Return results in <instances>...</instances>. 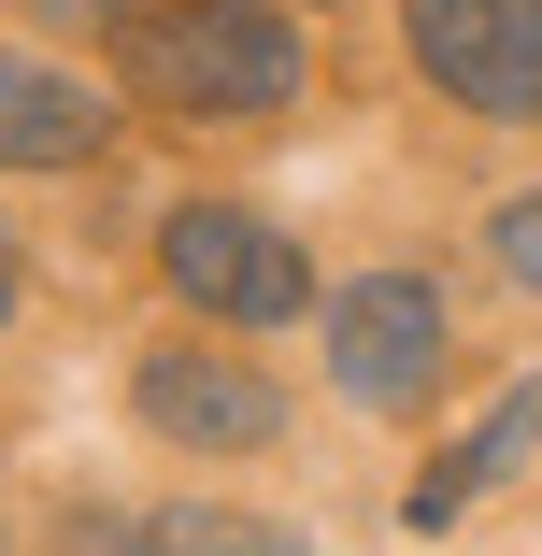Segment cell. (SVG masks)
Listing matches in <instances>:
<instances>
[{"mask_svg": "<svg viewBox=\"0 0 542 556\" xmlns=\"http://www.w3.org/2000/svg\"><path fill=\"white\" fill-rule=\"evenodd\" d=\"M129 86L157 115H286L300 100V29L272 0H143L129 15Z\"/></svg>", "mask_w": 542, "mask_h": 556, "instance_id": "cell-1", "label": "cell"}, {"mask_svg": "<svg viewBox=\"0 0 542 556\" xmlns=\"http://www.w3.org/2000/svg\"><path fill=\"white\" fill-rule=\"evenodd\" d=\"M157 271H172V300H200L214 328H286V314H314L300 243L272 229V214H243V200H172V214H157Z\"/></svg>", "mask_w": 542, "mask_h": 556, "instance_id": "cell-2", "label": "cell"}, {"mask_svg": "<svg viewBox=\"0 0 542 556\" xmlns=\"http://www.w3.org/2000/svg\"><path fill=\"white\" fill-rule=\"evenodd\" d=\"M414 72L486 129H542V0H400Z\"/></svg>", "mask_w": 542, "mask_h": 556, "instance_id": "cell-3", "label": "cell"}, {"mask_svg": "<svg viewBox=\"0 0 542 556\" xmlns=\"http://www.w3.org/2000/svg\"><path fill=\"white\" fill-rule=\"evenodd\" d=\"M329 386L357 414H414L428 386H443V286L428 271H357L329 300Z\"/></svg>", "mask_w": 542, "mask_h": 556, "instance_id": "cell-4", "label": "cell"}, {"mask_svg": "<svg viewBox=\"0 0 542 556\" xmlns=\"http://www.w3.org/2000/svg\"><path fill=\"white\" fill-rule=\"evenodd\" d=\"M129 400H143V428L157 442H200V457H257V442H286V386L257 371V357H214V343H157L143 371H129Z\"/></svg>", "mask_w": 542, "mask_h": 556, "instance_id": "cell-5", "label": "cell"}, {"mask_svg": "<svg viewBox=\"0 0 542 556\" xmlns=\"http://www.w3.org/2000/svg\"><path fill=\"white\" fill-rule=\"evenodd\" d=\"M115 143V100L43 72V58H0V172H86Z\"/></svg>", "mask_w": 542, "mask_h": 556, "instance_id": "cell-6", "label": "cell"}, {"mask_svg": "<svg viewBox=\"0 0 542 556\" xmlns=\"http://www.w3.org/2000/svg\"><path fill=\"white\" fill-rule=\"evenodd\" d=\"M528 442H542V371H528V386H514V400H500V414H486L471 442H457V457L414 485V528H457V514H471L486 485H514V457H528Z\"/></svg>", "mask_w": 542, "mask_h": 556, "instance_id": "cell-7", "label": "cell"}, {"mask_svg": "<svg viewBox=\"0 0 542 556\" xmlns=\"http://www.w3.org/2000/svg\"><path fill=\"white\" fill-rule=\"evenodd\" d=\"M143 542H186V556H286L300 528H286V514H243V500H172V514H143Z\"/></svg>", "mask_w": 542, "mask_h": 556, "instance_id": "cell-8", "label": "cell"}, {"mask_svg": "<svg viewBox=\"0 0 542 556\" xmlns=\"http://www.w3.org/2000/svg\"><path fill=\"white\" fill-rule=\"evenodd\" d=\"M486 257H500L514 286H542V186H528V200H500V229H486Z\"/></svg>", "mask_w": 542, "mask_h": 556, "instance_id": "cell-9", "label": "cell"}, {"mask_svg": "<svg viewBox=\"0 0 542 556\" xmlns=\"http://www.w3.org/2000/svg\"><path fill=\"white\" fill-rule=\"evenodd\" d=\"M29 15H72V29H115L129 0H29Z\"/></svg>", "mask_w": 542, "mask_h": 556, "instance_id": "cell-10", "label": "cell"}, {"mask_svg": "<svg viewBox=\"0 0 542 556\" xmlns=\"http://www.w3.org/2000/svg\"><path fill=\"white\" fill-rule=\"evenodd\" d=\"M0 314H15V243H0Z\"/></svg>", "mask_w": 542, "mask_h": 556, "instance_id": "cell-11", "label": "cell"}]
</instances>
